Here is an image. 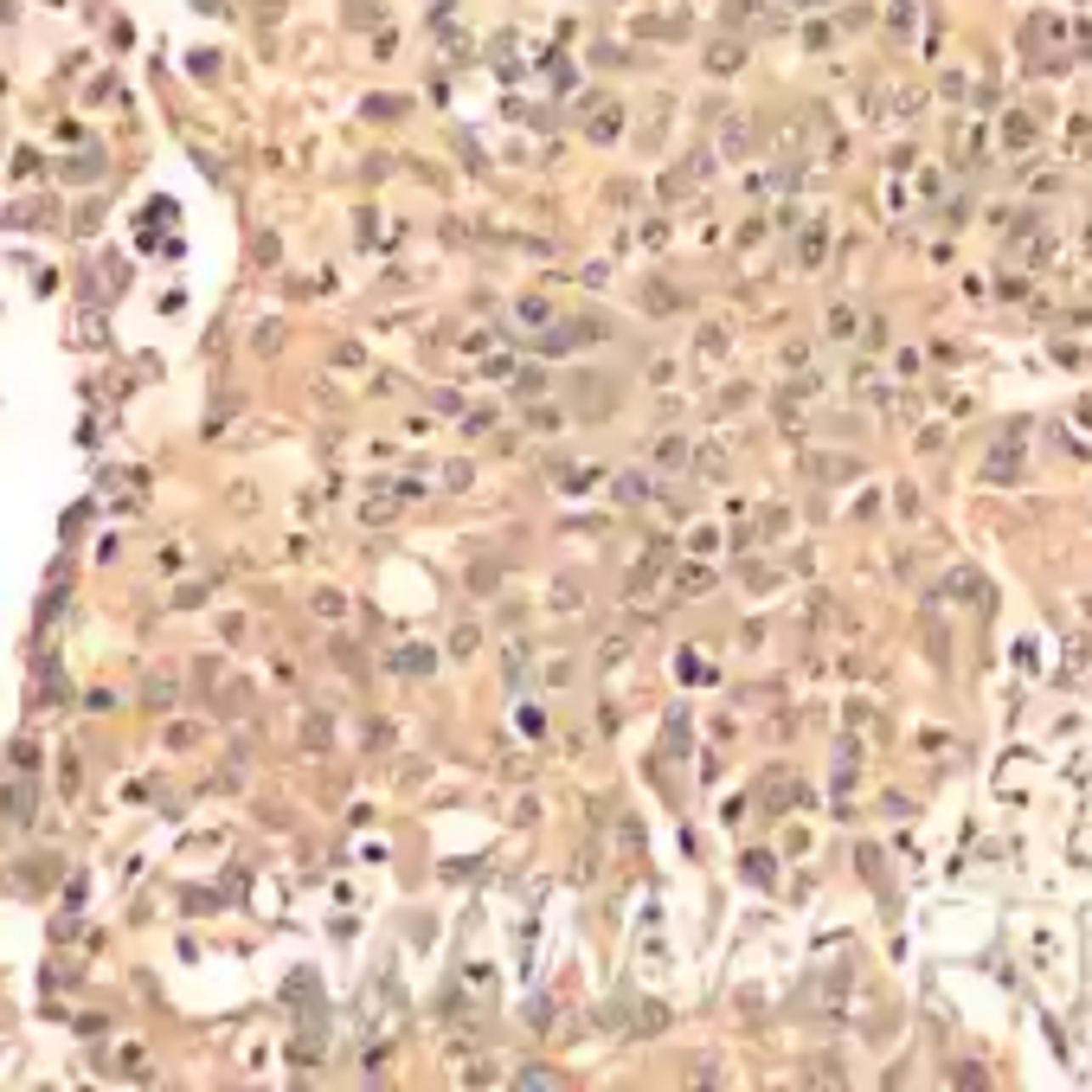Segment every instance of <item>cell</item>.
<instances>
[{
    "mask_svg": "<svg viewBox=\"0 0 1092 1092\" xmlns=\"http://www.w3.org/2000/svg\"><path fill=\"white\" fill-rule=\"evenodd\" d=\"M77 348H103V321H97V315L77 321Z\"/></svg>",
    "mask_w": 1092,
    "mask_h": 1092,
    "instance_id": "6da1fadb",
    "label": "cell"
},
{
    "mask_svg": "<svg viewBox=\"0 0 1092 1092\" xmlns=\"http://www.w3.org/2000/svg\"><path fill=\"white\" fill-rule=\"evenodd\" d=\"M617 501H642V476H617Z\"/></svg>",
    "mask_w": 1092,
    "mask_h": 1092,
    "instance_id": "7a4b0ae2",
    "label": "cell"
}]
</instances>
